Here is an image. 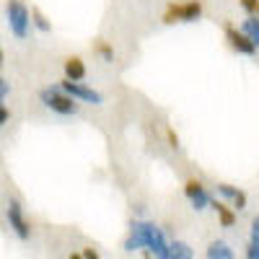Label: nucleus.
<instances>
[{
	"label": "nucleus",
	"instance_id": "16",
	"mask_svg": "<svg viewBox=\"0 0 259 259\" xmlns=\"http://www.w3.org/2000/svg\"><path fill=\"white\" fill-rule=\"evenodd\" d=\"M202 16V0H187L184 3V24H192Z\"/></svg>",
	"mask_w": 259,
	"mask_h": 259
},
{
	"label": "nucleus",
	"instance_id": "11",
	"mask_svg": "<svg viewBox=\"0 0 259 259\" xmlns=\"http://www.w3.org/2000/svg\"><path fill=\"white\" fill-rule=\"evenodd\" d=\"M205 256H207V259H236V251L231 249V244H226V241H221V239H215V241H210Z\"/></svg>",
	"mask_w": 259,
	"mask_h": 259
},
{
	"label": "nucleus",
	"instance_id": "25",
	"mask_svg": "<svg viewBox=\"0 0 259 259\" xmlns=\"http://www.w3.org/2000/svg\"><path fill=\"white\" fill-rule=\"evenodd\" d=\"M11 119V112H8V106L6 104H0V127H3L6 122Z\"/></svg>",
	"mask_w": 259,
	"mask_h": 259
},
{
	"label": "nucleus",
	"instance_id": "13",
	"mask_svg": "<svg viewBox=\"0 0 259 259\" xmlns=\"http://www.w3.org/2000/svg\"><path fill=\"white\" fill-rule=\"evenodd\" d=\"M168 259H194V249L187 241L174 239L171 241V249H168Z\"/></svg>",
	"mask_w": 259,
	"mask_h": 259
},
{
	"label": "nucleus",
	"instance_id": "14",
	"mask_svg": "<svg viewBox=\"0 0 259 259\" xmlns=\"http://www.w3.org/2000/svg\"><path fill=\"white\" fill-rule=\"evenodd\" d=\"M241 31L249 36V41L254 47H259V16H246L241 24Z\"/></svg>",
	"mask_w": 259,
	"mask_h": 259
},
{
	"label": "nucleus",
	"instance_id": "29",
	"mask_svg": "<svg viewBox=\"0 0 259 259\" xmlns=\"http://www.w3.org/2000/svg\"><path fill=\"white\" fill-rule=\"evenodd\" d=\"M256 13H259V11H256Z\"/></svg>",
	"mask_w": 259,
	"mask_h": 259
},
{
	"label": "nucleus",
	"instance_id": "15",
	"mask_svg": "<svg viewBox=\"0 0 259 259\" xmlns=\"http://www.w3.org/2000/svg\"><path fill=\"white\" fill-rule=\"evenodd\" d=\"M184 21V3H168L163 11V24H177Z\"/></svg>",
	"mask_w": 259,
	"mask_h": 259
},
{
	"label": "nucleus",
	"instance_id": "18",
	"mask_svg": "<svg viewBox=\"0 0 259 259\" xmlns=\"http://www.w3.org/2000/svg\"><path fill=\"white\" fill-rule=\"evenodd\" d=\"M96 52L106 60V62H114V47L109 45V41H104V39H99L96 41Z\"/></svg>",
	"mask_w": 259,
	"mask_h": 259
},
{
	"label": "nucleus",
	"instance_id": "7",
	"mask_svg": "<svg viewBox=\"0 0 259 259\" xmlns=\"http://www.w3.org/2000/svg\"><path fill=\"white\" fill-rule=\"evenodd\" d=\"M226 39H228V45L239 52V55H246V57H251L254 52H256V47L249 41V36L241 31V29H236V26H226Z\"/></svg>",
	"mask_w": 259,
	"mask_h": 259
},
{
	"label": "nucleus",
	"instance_id": "19",
	"mask_svg": "<svg viewBox=\"0 0 259 259\" xmlns=\"http://www.w3.org/2000/svg\"><path fill=\"white\" fill-rule=\"evenodd\" d=\"M249 241L259 246V215L251 218V228H249Z\"/></svg>",
	"mask_w": 259,
	"mask_h": 259
},
{
	"label": "nucleus",
	"instance_id": "28",
	"mask_svg": "<svg viewBox=\"0 0 259 259\" xmlns=\"http://www.w3.org/2000/svg\"><path fill=\"white\" fill-rule=\"evenodd\" d=\"M0 104H3V99H0Z\"/></svg>",
	"mask_w": 259,
	"mask_h": 259
},
{
	"label": "nucleus",
	"instance_id": "6",
	"mask_svg": "<svg viewBox=\"0 0 259 259\" xmlns=\"http://www.w3.org/2000/svg\"><path fill=\"white\" fill-rule=\"evenodd\" d=\"M184 194H187V200L194 210H205L210 205V194H207V189L202 187L200 179H189L184 184Z\"/></svg>",
	"mask_w": 259,
	"mask_h": 259
},
{
	"label": "nucleus",
	"instance_id": "10",
	"mask_svg": "<svg viewBox=\"0 0 259 259\" xmlns=\"http://www.w3.org/2000/svg\"><path fill=\"white\" fill-rule=\"evenodd\" d=\"M210 207L218 212V221H221L223 228H233V226H236V210L228 207L223 200H210Z\"/></svg>",
	"mask_w": 259,
	"mask_h": 259
},
{
	"label": "nucleus",
	"instance_id": "27",
	"mask_svg": "<svg viewBox=\"0 0 259 259\" xmlns=\"http://www.w3.org/2000/svg\"><path fill=\"white\" fill-rule=\"evenodd\" d=\"M0 65H3V50H0Z\"/></svg>",
	"mask_w": 259,
	"mask_h": 259
},
{
	"label": "nucleus",
	"instance_id": "20",
	"mask_svg": "<svg viewBox=\"0 0 259 259\" xmlns=\"http://www.w3.org/2000/svg\"><path fill=\"white\" fill-rule=\"evenodd\" d=\"M241 3V8L249 13V16H256V11H259V0H239Z\"/></svg>",
	"mask_w": 259,
	"mask_h": 259
},
{
	"label": "nucleus",
	"instance_id": "26",
	"mask_svg": "<svg viewBox=\"0 0 259 259\" xmlns=\"http://www.w3.org/2000/svg\"><path fill=\"white\" fill-rule=\"evenodd\" d=\"M68 259H83V254H80V251H78V254H70V256H68Z\"/></svg>",
	"mask_w": 259,
	"mask_h": 259
},
{
	"label": "nucleus",
	"instance_id": "9",
	"mask_svg": "<svg viewBox=\"0 0 259 259\" xmlns=\"http://www.w3.org/2000/svg\"><path fill=\"white\" fill-rule=\"evenodd\" d=\"M168 249H171V241L166 239V233L163 228H156L153 236H150V241H148V254L153 256V259H168Z\"/></svg>",
	"mask_w": 259,
	"mask_h": 259
},
{
	"label": "nucleus",
	"instance_id": "12",
	"mask_svg": "<svg viewBox=\"0 0 259 259\" xmlns=\"http://www.w3.org/2000/svg\"><path fill=\"white\" fill-rule=\"evenodd\" d=\"M65 78L80 83L85 78V62L80 57H68V60H65Z\"/></svg>",
	"mask_w": 259,
	"mask_h": 259
},
{
	"label": "nucleus",
	"instance_id": "22",
	"mask_svg": "<svg viewBox=\"0 0 259 259\" xmlns=\"http://www.w3.org/2000/svg\"><path fill=\"white\" fill-rule=\"evenodd\" d=\"M80 254H83V259H101V254H99V251H96L94 246H85V249H83Z\"/></svg>",
	"mask_w": 259,
	"mask_h": 259
},
{
	"label": "nucleus",
	"instance_id": "24",
	"mask_svg": "<svg viewBox=\"0 0 259 259\" xmlns=\"http://www.w3.org/2000/svg\"><path fill=\"white\" fill-rule=\"evenodd\" d=\"M8 94H11V83L6 78H0V99H6Z\"/></svg>",
	"mask_w": 259,
	"mask_h": 259
},
{
	"label": "nucleus",
	"instance_id": "21",
	"mask_svg": "<svg viewBox=\"0 0 259 259\" xmlns=\"http://www.w3.org/2000/svg\"><path fill=\"white\" fill-rule=\"evenodd\" d=\"M244 259H259V246L256 244H246V249H244Z\"/></svg>",
	"mask_w": 259,
	"mask_h": 259
},
{
	"label": "nucleus",
	"instance_id": "4",
	"mask_svg": "<svg viewBox=\"0 0 259 259\" xmlns=\"http://www.w3.org/2000/svg\"><path fill=\"white\" fill-rule=\"evenodd\" d=\"M6 218H8L11 231L18 236L21 241H29V239H31V223H29V218H26V210H24V205H21V200L8 197V205H6Z\"/></svg>",
	"mask_w": 259,
	"mask_h": 259
},
{
	"label": "nucleus",
	"instance_id": "3",
	"mask_svg": "<svg viewBox=\"0 0 259 259\" xmlns=\"http://www.w3.org/2000/svg\"><path fill=\"white\" fill-rule=\"evenodd\" d=\"M156 228H158L156 223L135 218L133 223H130V233H127V239H124V251H145L150 236H153Z\"/></svg>",
	"mask_w": 259,
	"mask_h": 259
},
{
	"label": "nucleus",
	"instance_id": "2",
	"mask_svg": "<svg viewBox=\"0 0 259 259\" xmlns=\"http://www.w3.org/2000/svg\"><path fill=\"white\" fill-rule=\"evenodd\" d=\"M6 18H8V29L16 39H26L31 29V11L21 3V0H8L6 6Z\"/></svg>",
	"mask_w": 259,
	"mask_h": 259
},
{
	"label": "nucleus",
	"instance_id": "23",
	"mask_svg": "<svg viewBox=\"0 0 259 259\" xmlns=\"http://www.w3.org/2000/svg\"><path fill=\"white\" fill-rule=\"evenodd\" d=\"M166 135H168V145H171V148H174V150H179V135L174 133V130H168V133H166Z\"/></svg>",
	"mask_w": 259,
	"mask_h": 259
},
{
	"label": "nucleus",
	"instance_id": "1",
	"mask_svg": "<svg viewBox=\"0 0 259 259\" xmlns=\"http://www.w3.org/2000/svg\"><path fill=\"white\" fill-rule=\"evenodd\" d=\"M39 99H41V104H45L47 109H52L55 114H62V117L78 114V109H80V104H78L73 96L65 94L60 85H52V89H41V91H39Z\"/></svg>",
	"mask_w": 259,
	"mask_h": 259
},
{
	"label": "nucleus",
	"instance_id": "17",
	"mask_svg": "<svg viewBox=\"0 0 259 259\" xmlns=\"http://www.w3.org/2000/svg\"><path fill=\"white\" fill-rule=\"evenodd\" d=\"M31 26H36L39 31H52V24H50V18L45 16V13H41L39 8H31Z\"/></svg>",
	"mask_w": 259,
	"mask_h": 259
},
{
	"label": "nucleus",
	"instance_id": "5",
	"mask_svg": "<svg viewBox=\"0 0 259 259\" xmlns=\"http://www.w3.org/2000/svg\"><path fill=\"white\" fill-rule=\"evenodd\" d=\"M60 89L68 94V96H73L75 101H85V104H101L104 101V96L96 91V89H91V85H85V83H75V80H60Z\"/></svg>",
	"mask_w": 259,
	"mask_h": 259
},
{
	"label": "nucleus",
	"instance_id": "8",
	"mask_svg": "<svg viewBox=\"0 0 259 259\" xmlns=\"http://www.w3.org/2000/svg\"><path fill=\"white\" fill-rule=\"evenodd\" d=\"M215 192H218L221 197L231 200V202H233V210H236V212H241V210L246 207V202H249V197H246V192H241L239 187H233V184H226V182H221V184H215Z\"/></svg>",
	"mask_w": 259,
	"mask_h": 259
}]
</instances>
